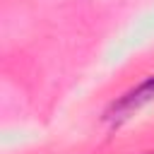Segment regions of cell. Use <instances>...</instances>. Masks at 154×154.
Segmentation results:
<instances>
[{"instance_id": "cell-1", "label": "cell", "mask_w": 154, "mask_h": 154, "mask_svg": "<svg viewBox=\"0 0 154 154\" xmlns=\"http://www.w3.org/2000/svg\"><path fill=\"white\" fill-rule=\"evenodd\" d=\"M152 101H154V75H147L142 82H137L135 87L123 91L116 101H111V106L103 113V120L108 123L111 130H118L125 120H130L137 111H142Z\"/></svg>"}, {"instance_id": "cell-2", "label": "cell", "mask_w": 154, "mask_h": 154, "mask_svg": "<svg viewBox=\"0 0 154 154\" xmlns=\"http://www.w3.org/2000/svg\"><path fill=\"white\" fill-rule=\"evenodd\" d=\"M142 154H154V152H142Z\"/></svg>"}]
</instances>
